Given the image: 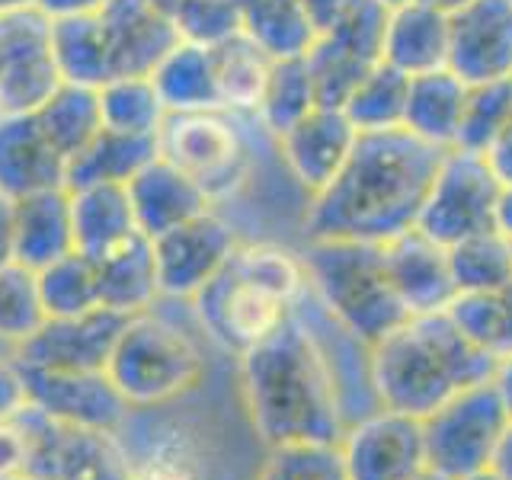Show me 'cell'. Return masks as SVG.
Returning <instances> with one entry per match:
<instances>
[{"mask_svg":"<svg viewBox=\"0 0 512 480\" xmlns=\"http://www.w3.org/2000/svg\"><path fill=\"white\" fill-rule=\"evenodd\" d=\"M29 404L45 416L71 426L119 432L128 420V400L119 394L106 372H48L23 368Z\"/></svg>","mask_w":512,"mask_h":480,"instance_id":"18","label":"cell"},{"mask_svg":"<svg viewBox=\"0 0 512 480\" xmlns=\"http://www.w3.org/2000/svg\"><path fill=\"white\" fill-rule=\"evenodd\" d=\"M410 480H452V477L442 474V471H436V468H423L420 474H413Z\"/></svg>","mask_w":512,"mask_h":480,"instance_id":"55","label":"cell"},{"mask_svg":"<svg viewBox=\"0 0 512 480\" xmlns=\"http://www.w3.org/2000/svg\"><path fill=\"white\" fill-rule=\"evenodd\" d=\"M503 189L506 186L496 180L484 154L448 148L439 157L416 228L442 247L490 231L496 228V208H500Z\"/></svg>","mask_w":512,"mask_h":480,"instance_id":"10","label":"cell"},{"mask_svg":"<svg viewBox=\"0 0 512 480\" xmlns=\"http://www.w3.org/2000/svg\"><path fill=\"white\" fill-rule=\"evenodd\" d=\"M311 295L365 346H375L410 317L384 266L381 244L308 240L301 250Z\"/></svg>","mask_w":512,"mask_h":480,"instance_id":"6","label":"cell"},{"mask_svg":"<svg viewBox=\"0 0 512 480\" xmlns=\"http://www.w3.org/2000/svg\"><path fill=\"white\" fill-rule=\"evenodd\" d=\"M381 250L388 276L410 314H436L452 308L458 288L452 266H448V247L436 244L420 228H410L381 244Z\"/></svg>","mask_w":512,"mask_h":480,"instance_id":"20","label":"cell"},{"mask_svg":"<svg viewBox=\"0 0 512 480\" xmlns=\"http://www.w3.org/2000/svg\"><path fill=\"white\" fill-rule=\"evenodd\" d=\"M36 279L45 317H77L100 308L96 263L80 250H71L61 260L48 263L36 272Z\"/></svg>","mask_w":512,"mask_h":480,"instance_id":"37","label":"cell"},{"mask_svg":"<svg viewBox=\"0 0 512 480\" xmlns=\"http://www.w3.org/2000/svg\"><path fill=\"white\" fill-rule=\"evenodd\" d=\"M410 77L400 74L391 64L378 61L343 100L346 119L356 125V132H388V128H404Z\"/></svg>","mask_w":512,"mask_h":480,"instance_id":"34","label":"cell"},{"mask_svg":"<svg viewBox=\"0 0 512 480\" xmlns=\"http://www.w3.org/2000/svg\"><path fill=\"white\" fill-rule=\"evenodd\" d=\"M13 480H45V477H36V474H20V477H13Z\"/></svg>","mask_w":512,"mask_h":480,"instance_id":"59","label":"cell"},{"mask_svg":"<svg viewBox=\"0 0 512 480\" xmlns=\"http://www.w3.org/2000/svg\"><path fill=\"white\" fill-rule=\"evenodd\" d=\"M154 87L164 100L167 112L176 109H221L218 87H215V68L208 45L180 42L173 52L157 64L151 74Z\"/></svg>","mask_w":512,"mask_h":480,"instance_id":"32","label":"cell"},{"mask_svg":"<svg viewBox=\"0 0 512 480\" xmlns=\"http://www.w3.org/2000/svg\"><path fill=\"white\" fill-rule=\"evenodd\" d=\"M20 7H36V0H0V13H10Z\"/></svg>","mask_w":512,"mask_h":480,"instance_id":"54","label":"cell"},{"mask_svg":"<svg viewBox=\"0 0 512 480\" xmlns=\"http://www.w3.org/2000/svg\"><path fill=\"white\" fill-rule=\"evenodd\" d=\"M240 237L215 208L176 224L173 231L151 240L160 298L192 301L205 282H212L221 266L231 260Z\"/></svg>","mask_w":512,"mask_h":480,"instance_id":"14","label":"cell"},{"mask_svg":"<svg viewBox=\"0 0 512 480\" xmlns=\"http://www.w3.org/2000/svg\"><path fill=\"white\" fill-rule=\"evenodd\" d=\"M448 266L458 295L490 292L512 282V244L496 228L480 231L448 247Z\"/></svg>","mask_w":512,"mask_h":480,"instance_id":"38","label":"cell"},{"mask_svg":"<svg viewBox=\"0 0 512 480\" xmlns=\"http://www.w3.org/2000/svg\"><path fill=\"white\" fill-rule=\"evenodd\" d=\"M500 372L448 311L410 314L372 346V384L378 404L423 420L455 394Z\"/></svg>","mask_w":512,"mask_h":480,"instance_id":"3","label":"cell"},{"mask_svg":"<svg viewBox=\"0 0 512 480\" xmlns=\"http://www.w3.org/2000/svg\"><path fill=\"white\" fill-rule=\"evenodd\" d=\"M461 480H503L496 471H490V468H484V471H477V474H468V477H461Z\"/></svg>","mask_w":512,"mask_h":480,"instance_id":"57","label":"cell"},{"mask_svg":"<svg viewBox=\"0 0 512 480\" xmlns=\"http://www.w3.org/2000/svg\"><path fill=\"white\" fill-rule=\"evenodd\" d=\"M448 71L468 87L512 77V0H468L448 10Z\"/></svg>","mask_w":512,"mask_h":480,"instance_id":"16","label":"cell"},{"mask_svg":"<svg viewBox=\"0 0 512 480\" xmlns=\"http://www.w3.org/2000/svg\"><path fill=\"white\" fill-rule=\"evenodd\" d=\"M496 231L512 244V189H503L500 208H496Z\"/></svg>","mask_w":512,"mask_h":480,"instance_id":"51","label":"cell"},{"mask_svg":"<svg viewBox=\"0 0 512 480\" xmlns=\"http://www.w3.org/2000/svg\"><path fill=\"white\" fill-rule=\"evenodd\" d=\"M61 84L52 16L39 7L0 13V116L36 112Z\"/></svg>","mask_w":512,"mask_h":480,"instance_id":"13","label":"cell"},{"mask_svg":"<svg viewBox=\"0 0 512 480\" xmlns=\"http://www.w3.org/2000/svg\"><path fill=\"white\" fill-rule=\"evenodd\" d=\"M96 263V282H100V308L116 314H141L160 301L154 247L144 234H135L122 247L109 250Z\"/></svg>","mask_w":512,"mask_h":480,"instance_id":"28","label":"cell"},{"mask_svg":"<svg viewBox=\"0 0 512 480\" xmlns=\"http://www.w3.org/2000/svg\"><path fill=\"white\" fill-rule=\"evenodd\" d=\"M356 138V125L346 119L340 106H314L308 116L288 125L276 144L292 180L314 196L340 173Z\"/></svg>","mask_w":512,"mask_h":480,"instance_id":"19","label":"cell"},{"mask_svg":"<svg viewBox=\"0 0 512 480\" xmlns=\"http://www.w3.org/2000/svg\"><path fill=\"white\" fill-rule=\"evenodd\" d=\"M448 314L496 365L503 368L512 362V282L490 288V292L458 295Z\"/></svg>","mask_w":512,"mask_h":480,"instance_id":"33","label":"cell"},{"mask_svg":"<svg viewBox=\"0 0 512 480\" xmlns=\"http://www.w3.org/2000/svg\"><path fill=\"white\" fill-rule=\"evenodd\" d=\"M426 4L439 7V10H455V7H461V4H468V0H426Z\"/></svg>","mask_w":512,"mask_h":480,"instance_id":"56","label":"cell"},{"mask_svg":"<svg viewBox=\"0 0 512 480\" xmlns=\"http://www.w3.org/2000/svg\"><path fill=\"white\" fill-rule=\"evenodd\" d=\"M468 84L448 68L410 77L404 128L432 148L448 151L458 144Z\"/></svg>","mask_w":512,"mask_h":480,"instance_id":"26","label":"cell"},{"mask_svg":"<svg viewBox=\"0 0 512 480\" xmlns=\"http://www.w3.org/2000/svg\"><path fill=\"white\" fill-rule=\"evenodd\" d=\"M487 164L493 167L496 180H500L506 189H512V119L506 122V128L490 141V148L484 151Z\"/></svg>","mask_w":512,"mask_h":480,"instance_id":"46","label":"cell"},{"mask_svg":"<svg viewBox=\"0 0 512 480\" xmlns=\"http://www.w3.org/2000/svg\"><path fill=\"white\" fill-rule=\"evenodd\" d=\"M125 314L96 308L77 317H48L45 324L13 349L23 368L48 372H106L109 352L125 327Z\"/></svg>","mask_w":512,"mask_h":480,"instance_id":"17","label":"cell"},{"mask_svg":"<svg viewBox=\"0 0 512 480\" xmlns=\"http://www.w3.org/2000/svg\"><path fill=\"white\" fill-rule=\"evenodd\" d=\"M36 119L42 122L48 138L55 141V148L71 160L103 128L100 96H96L93 87L64 80V84L36 109Z\"/></svg>","mask_w":512,"mask_h":480,"instance_id":"35","label":"cell"},{"mask_svg":"<svg viewBox=\"0 0 512 480\" xmlns=\"http://www.w3.org/2000/svg\"><path fill=\"white\" fill-rule=\"evenodd\" d=\"M16 420L26 432V474L45 480H132L116 432L61 423L32 404L16 413Z\"/></svg>","mask_w":512,"mask_h":480,"instance_id":"11","label":"cell"},{"mask_svg":"<svg viewBox=\"0 0 512 480\" xmlns=\"http://www.w3.org/2000/svg\"><path fill=\"white\" fill-rule=\"evenodd\" d=\"M106 0H36V7L58 20V16H74V13H90L96 7H103Z\"/></svg>","mask_w":512,"mask_h":480,"instance_id":"48","label":"cell"},{"mask_svg":"<svg viewBox=\"0 0 512 480\" xmlns=\"http://www.w3.org/2000/svg\"><path fill=\"white\" fill-rule=\"evenodd\" d=\"M64 173H68V157L55 148L36 112L0 116V192L7 199L61 189Z\"/></svg>","mask_w":512,"mask_h":480,"instance_id":"21","label":"cell"},{"mask_svg":"<svg viewBox=\"0 0 512 480\" xmlns=\"http://www.w3.org/2000/svg\"><path fill=\"white\" fill-rule=\"evenodd\" d=\"M26 474V432L16 416L0 420V480Z\"/></svg>","mask_w":512,"mask_h":480,"instance_id":"45","label":"cell"},{"mask_svg":"<svg viewBox=\"0 0 512 480\" xmlns=\"http://www.w3.org/2000/svg\"><path fill=\"white\" fill-rule=\"evenodd\" d=\"M490 471H496L503 480H512V423L506 426L500 445H496L493 461H490Z\"/></svg>","mask_w":512,"mask_h":480,"instance_id":"50","label":"cell"},{"mask_svg":"<svg viewBox=\"0 0 512 480\" xmlns=\"http://www.w3.org/2000/svg\"><path fill=\"white\" fill-rule=\"evenodd\" d=\"M381 61L407 77L448 68V10L426 0H407L388 10Z\"/></svg>","mask_w":512,"mask_h":480,"instance_id":"23","label":"cell"},{"mask_svg":"<svg viewBox=\"0 0 512 480\" xmlns=\"http://www.w3.org/2000/svg\"><path fill=\"white\" fill-rule=\"evenodd\" d=\"M71 192V228H74V250L90 260H100L109 250L122 247L138 231L128 189L116 183L68 189Z\"/></svg>","mask_w":512,"mask_h":480,"instance_id":"27","label":"cell"},{"mask_svg":"<svg viewBox=\"0 0 512 480\" xmlns=\"http://www.w3.org/2000/svg\"><path fill=\"white\" fill-rule=\"evenodd\" d=\"M439 157V148L407 128L359 132L340 173L308 196L301 221L304 240L388 244L416 228Z\"/></svg>","mask_w":512,"mask_h":480,"instance_id":"1","label":"cell"},{"mask_svg":"<svg viewBox=\"0 0 512 480\" xmlns=\"http://www.w3.org/2000/svg\"><path fill=\"white\" fill-rule=\"evenodd\" d=\"M202 352L164 314L141 311L125 320L109 352L106 375L132 410H157L202 381Z\"/></svg>","mask_w":512,"mask_h":480,"instance_id":"7","label":"cell"},{"mask_svg":"<svg viewBox=\"0 0 512 480\" xmlns=\"http://www.w3.org/2000/svg\"><path fill=\"white\" fill-rule=\"evenodd\" d=\"M52 42L61 77L100 90L122 77H151L183 39L148 0H106L52 20Z\"/></svg>","mask_w":512,"mask_h":480,"instance_id":"5","label":"cell"},{"mask_svg":"<svg viewBox=\"0 0 512 480\" xmlns=\"http://www.w3.org/2000/svg\"><path fill=\"white\" fill-rule=\"evenodd\" d=\"M512 119V77L493 80V84H474L468 87V100H464L461 132L455 148H468L484 154L490 141L506 128Z\"/></svg>","mask_w":512,"mask_h":480,"instance_id":"41","label":"cell"},{"mask_svg":"<svg viewBox=\"0 0 512 480\" xmlns=\"http://www.w3.org/2000/svg\"><path fill=\"white\" fill-rule=\"evenodd\" d=\"M173 26L180 39L192 45H215L240 32L234 0H186L173 16Z\"/></svg>","mask_w":512,"mask_h":480,"instance_id":"43","label":"cell"},{"mask_svg":"<svg viewBox=\"0 0 512 480\" xmlns=\"http://www.w3.org/2000/svg\"><path fill=\"white\" fill-rule=\"evenodd\" d=\"M208 55H212L221 109L250 112L253 116L256 106H260L272 58L256 42H250L244 32H234V36L208 45Z\"/></svg>","mask_w":512,"mask_h":480,"instance_id":"31","label":"cell"},{"mask_svg":"<svg viewBox=\"0 0 512 480\" xmlns=\"http://www.w3.org/2000/svg\"><path fill=\"white\" fill-rule=\"evenodd\" d=\"M266 474L272 480H349L340 445L298 442L272 448Z\"/></svg>","mask_w":512,"mask_h":480,"instance_id":"42","label":"cell"},{"mask_svg":"<svg viewBox=\"0 0 512 480\" xmlns=\"http://www.w3.org/2000/svg\"><path fill=\"white\" fill-rule=\"evenodd\" d=\"M260 480H272V477H269V474H266V471H263V474H260Z\"/></svg>","mask_w":512,"mask_h":480,"instance_id":"60","label":"cell"},{"mask_svg":"<svg viewBox=\"0 0 512 480\" xmlns=\"http://www.w3.org/2000/svg\"><path fill=\"white\" fill-rule=\"evenodd\" d=\"M496 381H500V388H503V394L509 400V410H512V362L503 365L500 372H496Z\"/></svg>","mask_w":512,"mask_h":480,"instance_id":"53","label":"cell"},{"mask_svg":"<svg viewBox=\"0 0 512 480\" xmlns=\"http://www.w3.org/2000/svg\"><path fill=\"white\" fill-rule=\"evenodd\" d=\"M132 480H202V461L180 426L138 420L135 410L116 432Z\"/></svg>","mask_w":512,"mask_h":480,"instance_id":"25","label":"cell"},{"mask_svg":"<svg viewBox=\"0 0 512 480\" xmlns=\"http://www.w3.org/2000/svg\"><path fill=\"white\" fill-rule=\"evenodd\" d=\"M509 423L512 410L496 378L455 394L448 404L423 416L429 468L448 474L452 480L490 468L493 452Z\"/></svg>","mask_w":512,"mask_h":480,"instance_id":"9","label":"cell"},{"mask_svg":"<svg viewBox=\"0 0 512 480\" xmlns=\"http://www.w3.org/2000/svg\"><path fill=\"white\" fill-rule=\"evenodd\" d=\"M314 106L320 103H317L308 64H304V58H282V61H272L253 119L260 122L272 138H279L288 125H295L301 116H308Z\"/></svg>","mask_w":512,"mask_h":480,"instance_id":"36","label":"cell"},{"mask_svg":"<svg viewBox=\"0 0 512 480\" xmlns=\"http://www.w3.org/2000/svg\"><path fill=\"white\" fill-rule=\"evenodd\" d=\"M148 4H151V7H154L157 13H164L167 20L173 23V16L180 13V7L186 4V0H148Z\"/></svg>","mask_w":512,"mask_h":480,"instance_id":"52","label":"cell"},{"mask_svg":"<svg viewBox=\"0 0 512 480\" xmlns=\"http://www.w3.org/2000/svg\"><path fill=\"white\" fill-rule=\"evenodd\" d=\"M74 250L71 228V192L45 189L13 199V260L32 272L61 260Z\"/></svg>","mask_w":512,"mask_h":480,"instance_id":"24","label":"cell"},{"mask_svg":"<svg viewBox=\"0 0 512 480\" xmlns=\"http://www.w3.org/2000/svg\"><path fill=\"white\" fill-rule=\"evenodd\" d=\"M340 455L349 480H410L429 468L423 420L381 407L346 426Z\"/></svg>","mask_w":512,"mask_h":480,"instance_id":"15","label":"cell"},{"mask_svg":"<svg viewBox=\"0 0 512 480\" xmlns=\"http://www.w3.org/2000/svg\"><path fill=\"white\" fill-rule=\"evenodd\" d=\"M240 384L256 436L269 448L298 442L340 445L346 423L330 368L295 311L240 356Z\"/></svg>","mask_w":512,"mask_h":480,"instance_id":"2","label":"cell"},{"mask_svg":"<svg viewBox=\"0 0 512 480\" xmlns=\"http://www.w3.org/2000/svg\"><path fill=\"white\" fill-rule=\"evenodd\" d=\"M154 157H157V135H128V132H116V128H100L68 160L64 189H84L103 183L125 186Z\"/></svg>","mask_w":512,"mask_h":480,"instance_id":"29","label":"cell"},{"mask_svg":"<svg viewBox=\"0 0 512 480\" xmlns=\"http://www.w3.org/2000/svg\"><path fill=\"white\" fill-rule=\"evenodd\" d=\"M240 112L231 109H176L157 128V157H164L218 205L250 183L253 154Z\"/></svg>","mask_w":512,"mask_h":480,"instance_id":"8","label":"cell"},{"mask_svg":"<svg viewBox=\"0 0 512 480\" xmlns=\"http://www.w3.org/2000/svg\"><path fill=\"white\" fill-rule=\"evenodd\" d=\"M100 96L103 128H116L128 135H157L167 106L160 100L151 77H122L96 90Z\"/></svg>","mask_w":512,"mask_h":480,"instance_id":"39","label":"cell"},{"mask_svg":"<svg viewBox=\"0 0 512 480\" xmlns=\"http://www.w3.org/2000/svg\"><path fill=\"white\" fill-rule=\"evenodd\" d=\"M26 404H29V391H26L23 365L16 362V356L7 349V352H0V420H10V416H16Z\"/></svg>","mask_w":512,"mask_h":480,"instance_id":"44","label":"cell"},{"mask_svg":"<svg viewBox=\"0 0 512 480\" xmlns=\"http://www.w3.org/2000/svg\"><path fill=\"white\" fill-rule=\"evenodd\" d=\"M240 32L272 61L304 58L317 32L298 0H234Z\"/></svg>","mask_w":512,"mask_h":480,"instance_id":"30","label":"cell"},{"mask_svg":"<svg viewBox=\"0 0 512 480\" xmlns=\"http://www.w3.org/2000/svg\"><path fill=\"white\" fill-rule=\"evenodd\" d=\"M13 260V199L0 192V266Z\"/></svg>","mask_w":512,"mask_h":480,"instance_id":"49","label":"cell"},{"mask_svg":"<svg viewBox=\"0 0 512 480\" xmlns=\"http://www.w3.org/2000/svg\"><path fill=\"white\" fill-rule=\"evenodd\" d=\"M45 320L48 317L39 298L36 272L16 260L0 266V346H7L13 352L20 343H26Z\"/></svg>","mask_w":512,"mask_h":480,"instance_id":"40","label":"cell"},{"mask_svg":"<svg viewBox=\"0 0 512 480\" xmlns=\"http://www.w3.org/2000/svg\"><path fill=\"white\" fill-rule=\"evenodd\" d=\"M381 7H388V10H394V7H400V4H407V0H378Z\"/></svg>","mask_w":512,"mask_h":480,"instance_id":"58","label":"cell"},{"mask_svg":"<svg viewBox=\"0 0 512 480\" xmlns=\"http://www.w3.org/2000/svg\"><path fill=\"white\" fill-rule=\"evenodd\" d=\"M125 189H128V202H132L138 231L148 240L173 231L176 224L196 218L208 212V208H215L205 199V192L173 164H167L164 157H154L148 167L125 183Z\"/></svg>","mask_w":512,"mask_h":480,"instance_id":"22","label":"cell"},{"mask_svg":"<svg viewBox=\"0 0 512 480\" xmlns=\"http://www.w3.org/2000/svg\"><path fill=\"white\" fill-rule=\"evenodd\" d=\"M388 7L378 0H349L330 29L304 55L320 106H343L349 90L381 61Z\"/></svg>","mask_w":512,"mask_h":480,"instance_id":"12","label":"cell"},{"mask_svg":"<svg viewBox=\"0 0 512 480\" xmlns=\"http://www.w3.org/2000/svg\"><path fill=\"white\" fill-rule=\"evenodd\" d=\"M301 10L308 13V20L314 26V32L320 36L324 29H330L336 20H340V13L346 10L349 0H298Z\"/></svg>","mask_w":512,"mask_h":480,"instance_id":"47","label":"cell"},{"mask_svg":"<svg viewBox=\"0 0 512 480\" xmlns=\"http://www.w3.org/2000/svg\"><path fill=\"white\" fill-rule=\"evenodd\" d=\"M304 292H308V272L298 250L269 240L256 244L240 240L218 276L192 298V308L202 330L221 349L244 356L285 324Z\"/></svg>","mask_w":512,"mask_h":480,"instance_id":"4","label":"cell"}]
</instances>
